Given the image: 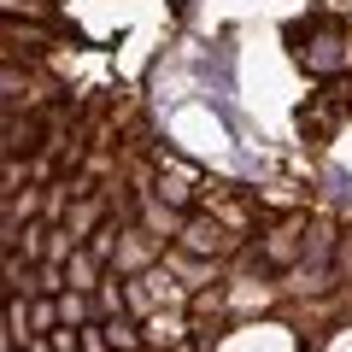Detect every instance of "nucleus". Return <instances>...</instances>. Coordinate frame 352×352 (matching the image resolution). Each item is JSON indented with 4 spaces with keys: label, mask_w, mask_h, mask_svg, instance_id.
Returning <instances> with one entry per match:
<instances>
[{
    "label": "nucleus",
    "mask_w": 352,
    "mask_h": 352,
    "mask_svg": "<svg viewBox=\"0 0 352 352\" xmlns=\"http://www.w3.org/2000/svg\"><path fill=\"white\" fill-rule=\"evenodd\" d=\"M59 317H65V323H76V317H88V305L76 300V294H65V300H59Z\"/></svg>",
    "instance_id": "obj_3"
},
{
    "label": "nucleus",
    "mask_w": 352,
    "mask_h": 352,
    "mask_svg": "<svg viewBox=\"0 0 352 352\" xmlns=\"http://www.w3.org/2000/svg\"><path fill=\"white\" fill-rule=\"evenodd\" d=\"M294 41H305L300 47V59L311 65V71H335L340 65V18H311V24H300L294 30Z\"/></svg>",
    "instance_id": "obj_1"
},
{
    "label": "nucleus",
    "mask_w": 352,
    "mask_h": 352,
    "mask_svg": "<svg viewBox=\"0 0 352 352\" xmlns=\"http://www.w3.org/2000/svg\"><path fill=\"white\" fill-rule=\"evenodd\" d=\"M182 241H188L194 252H223V247H229V235H223L217 223H188V235H182Z\"/></svg>",
    "instance_id": "obj_2"
}]
</instances>
